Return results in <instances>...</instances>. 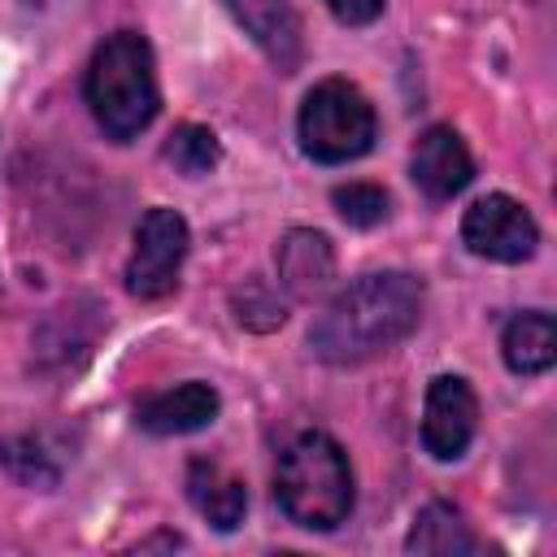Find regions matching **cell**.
Returning a JSON list of instances; mask_svg holds the SVG:
<instances>
[{"mask_svg": "<svg viewBox=\"0 0 557 557\" xmlns=\"http://www.w3.org/2000/svg\"><path fill=\"white\" fill-rule=\"evenodd\" d=\"M479 426V400L466 379L440 374L426 387V409H422V448L435 461H457Z\"/></svg>", "mask_w": 557, "mask_h": 557, "instance_id": "52a82bcc", "label": "cell"}, {"mask_svg": "<svg viewBox=\"0 0 557 557\" xmlns=\"http://www.w3.org/2000/svg\"><path fill=\"white\" fill-rule=\"evenodd\" d=\"M344 26H366V22H374L379 13H383V4L387 0H322Z\"/></svg>", "mask_w": 557, "mask_h": 557, "instance_id": "d6986e66", "label": "cell"}, {"mask_svg": "<svg viewBox=\"0 0 557 557\" xmlns=\"http://www.w3.org/2000/svg\"><path fill=\"white\" fill-rule=\"evenodd\" d=\"M222 400L209 383H178V387H165L157 396H148L139 409H135V422L148 431V435H187V431H200L218 418Z\"/></svg>", "mask_w": 557, "mask_h": 557, "instance_id": "30bf717a", "label": "cell"}, {"mask_svg": "<svg viewBox=\"0 0 557 557\" xmlns=\"http://www.w3.org/2000/svg\"><path fill=\"white\" fill-rule=\"evenodd\" d=\"M405 548L409 553H431V557H466V553H479V540L453 505L431 500L426 509H418Z\"/></svg>", "mask_w": 557, "mask_h": 557, "instance_id": "5bb4252c", "label": "cell"}, {"mask_svg": "<svg viewBox=\"0 0 557 557\" xmlns=\"http://www.w3.org/2000/svg\"><path fill=\"white\" fill-rule=\"evenodd\" d=\"M300 148L305 157H313L318 165H344L370 152L374 144V104L366 100V91L348 78H322L305 104H300Z\"/></svg>", "mask_w": 557, "mask_h": 557, "instance_id": "277c9868", "label": "cell"}, {"mask_svg": "<svg viewBox=\"0 0 557 557\" xmlns=\"http://www.w3.org/2000/svg\"><path fill=\"white\" fill-rule=\"evenodd\" d=\"M231 305H235L239 326H248V331H274V326H283V318H287V300H283L278 292H270L261 278H248V283L231 296Z\"/></svg>", "mask_w": 557, "mask_h": 557, "instance_id": "2e32d148", "label": "cell"}, {"mask_svg": "<svg viewBox=\"0 0 557 557\" xmlns=\"http://www.w3.org/2000/svg\"><path fill=\"white\" fill-rule=\"evenodd\" d=\"M274 265H278V283L287 296H318L331 278H335V252L331 239L322 231L309 226H292L278 248H274Z\"/></svg>", "mask_w": 557, "mask_h": 557, "instance_id": "8fae6325", "label": "cell"}, {"mask_svg": "<svg viewBox=\"0 0 557 557\" xmlns=\"http://www.w3.org/2000/svg\"><path fill=\"white\" fill-rule=\"evenodd\" d=\"M331 205L348 226H361V231H370L387 218V191L374 183H344L331 191Z\"/></svg>", "mask_w": 557, "mask_h": 557, "instance_id": "e0dca14e", "label": "cell"}, {"mask_svg": "<svg viewBox=\"0 0 557 557\" xmlns=\"http://www.w3.org/2000/svg\"><path fill=\"white\" fill-rule=\"evenodd\" d=\"M461 244L474 252V257H487V261H527L540 244V231H535V218L505 191H492L483 200H474L461 218Z\"/></svg>", "mask_w": 557, "mask_h": 557, "instance_id": "8992f818", "label": "cell"}, {"mask_svg": "<svg viewBox=\"0 0 557 557\" xmlns=\"http://www.w3.org/2000/svg\"><path fill=\"white\" fill-rule=\"evenodd\" d=\"M165 161H170L178 174L200 178V174H209V170L222 161V144H218V135H213L209 126L187 122V126H178V131L170 135V144H165Z\"/></svg>", "mask_w": 557, "mask_h": 557, "instance_id": "9a60e30c", "label": "cell"}, {"mask_svg": "<svg viewBox=\"0 0 557 557\" xmlns=\"http://www.w3.org/2000/svg\"><path fill=\"white\" fill-rule=\"evenodd\" d=\"M187 496L218 531H235L248 513V487L231 470H222L218 461H205V457H196L187 466Z\"/></svg>", "mask_w": 557, "mask_h": 557, "instance_id": "7c38bea8", "label": "cell"}, {"mask_svg": "<svg viewBox=\"0 0 557 557\" xmlns=\"http://www.w3.org/2000/svg\"><path fill=\"white\" fill-rule=\"evenodd\" d=\"M187 222L174 209H148L135 226V252L126 261V292L139 300H161L174 292L187 257Z\"/></svg>", "mask_w": 557, "mask_h": 557, "instance_id": "5b68a950", "label": "cell"}, {"mask_svg": "<svg viewBox=\"0 0 557 557\" xmlns=\"http://www.w3.org/2000/svg\"><path fill=\"white\" fill-rule=\"evenodd\" d=\"M222 9L270 57V65L278 74H292L300 65L305 39H300V17H296V9L287 0H222Z\"/></svg>", "mask_w": 557, "mask_h": 557, "instance_id": "ba28073f", "label": "cell"}, {"mask_svg": "<svg viewBox=\"0 0 557 557\" xmlns=\"http://www.w3.org/2000/svg\"><path fill=\"white\" fill-rule=\"evenodd\" d=\"M352 466L348 453L326 431L296 435L274 470L278 509L305 531H335L352 513Z\"/></svg>", "mask_w": 557, "mask_h": 557, "instance_id": "7a4b0ae2", "label": "cell"}, {"mask_svg": "<svg viewBox=\"0 0 557 557\" xmlns=\"http://www.w3.org/2000/svg\"><path fill=\"white\" fill-rule=\"evenodd\" d=\"M422 318V283L405 270H383L348 283L309 326V348L326 366H361L396 348Z\"/></svg>", "mask_w": 557, "mask_h": 557, "instance_id": "6da1fadb", "label": "cell"}, {"mask_svg": "<svg viewBox=\"0 0 557 557\" xmlns=\"http://www.w3.org/2000/svg\"><path fill=\"white\" fill-rule=\"evenodd\" d=\"M87 104L100 122V131L117 144L135 139L139 131H148V122L161 109V91H157V65H152V48L139 30H117L109 35L87 65Z\"/></svg>", "mask_w": 557, "mask_h": 557, "instance_id": "3957f363", "label": "cell"}, {"mask_svg": "<svg viewBox=\"0 0 557 557\" xmlns=\"http://www.w3.org/2000/svg\"><path fill=\"white\" fill-rule=\"evenodd\" d=\"M500 352H505V366L513 374L553 370V361H557V322H553V313H544V309L513 313L505 335H500Z\"/></svg>", "mask_w": 557, "mask_h": 557, "instance_id": "4fadbf2b", "label": "cell"}, {"mask_svg": "<svg viewBox=\"0 0 557 557\" xmlns=\"http://www.w3.org/2000/svg\"><path fill=\"white\" fill-rule=\"evenodd\" d=\"M413 183L431 196V200H453L470 187L474 178V161H470V148L461 144V135L453 126H431L422 131L418 148H413Z\"/></svg>", "mask_w": 557, "mask_h": 557, "instance_id": "9c48e42d", "label": "cell"}, {"mask_svg": "<svg viewBox=\"0 0 557 557\" xmlns=\"http://www.w3.org/2000/svg\"><path fill=\"white\" fill-rule=\"evenodd\" d=\"M0 461L9 466L13 479L30 483V487H52L57 483V470L44 461V453L30 444V440H4L0 444Z\"/></svg>", "mask_w": 557, "mask_h": 557, "instance_id": "ac0fdd59", "label": "cell"}]
</instances>
